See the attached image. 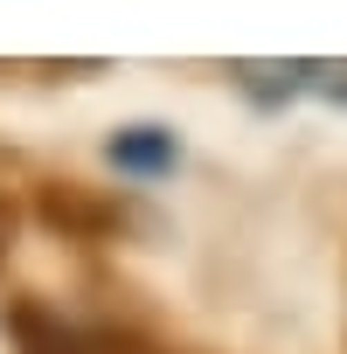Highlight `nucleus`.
<instances>
[{
	"label": "nucleus",
	"instance_id": "f257e3e1",
	"mask_svg": "<svg viewBox=\"0 0 347 354\" xmlns=\"http://www.w3.org/2000/svg\"><path fill=\"white\" fill-rule=\"evenodd\" d=\"M8 333H15L21 354H160V347H153L146 333H132V326L63 319V313H49V306H35V299H21V306L8 313Z\"/></svg>",
	"mask_w": 347,
	"mask_h": 354
},
{
	"label": "nucleus",
	"instance_id": "f03ea898",
	"mask_svg": "<svg viewBox=\"0 0 347 354\" xmlns=\"http://www.w3.org/2000/svg\"><path fill=\"white\" fill-rule=\"evenodd\" d=\"M42 216H49L56 230H70V236H111V230H125V202H111V195H97V188H84V181L42 188Z\"/></svg>",
	"mask_w": 347,
	"mask_h": 354
},
{
	"label": "nucleus",
	"instance_id": "7ed1b4c3",
	"mask_svg": "<svg viewBox=\"0 0 347 354\" xmlns=\"http://www.w3.org/2000/svg\"><path fill=\"white\" fill-rule=\"evenodd\" d=\"M104 160L118 174H132V181H167V174L181 167V139H174L167 125H118L104 139Z\"/></svg>",
	"mask_w": 347,
	"mask_h": 354
},
{
	"label": "nucleus",
	"instance_id": "20e7f679",
	"mask_svg": "<svg viewBox=\"0 0 347 354\" xmlns=\"http://www.w3.org/2000/svg\"><path fill=\"white\" fill-rule=\"evenodd\" d=\"M229 84L250 104H285V97H306L312 63H229Z\"/></svg>",
	"mask_w": 347,
	"mask_h": 354
},
{
	"label": "nucleus",
	"instance_id": "39448f33",
	"mask_svg": "<svg viewBox=\"0 0 347 354\" xmlns=\"http://www.w3.org/2000/svg\"><path fill=\"white\" fill-rule=\"evenodd\" d=\"M306 91H319V97L347 104V63H312V84H306Z\"/></svg>",
	"mask_w": 347,
	"mask_h": 354
},
{
	"label": "nucleus",
	"instance_id": "423d86ee",
	"mask_svg": "<svg viewBox=\"0 0 347 354\" xmlns=\"http://www.w3.org/2000/svg\"><path fill=\"white\" fill-rule=\"evenodd\" d=\"M8 243H15V202L0 195V257H8Z\"/></svg>",
	"mask_w": 347,
	"mask_h": 354
}]
</instances>
